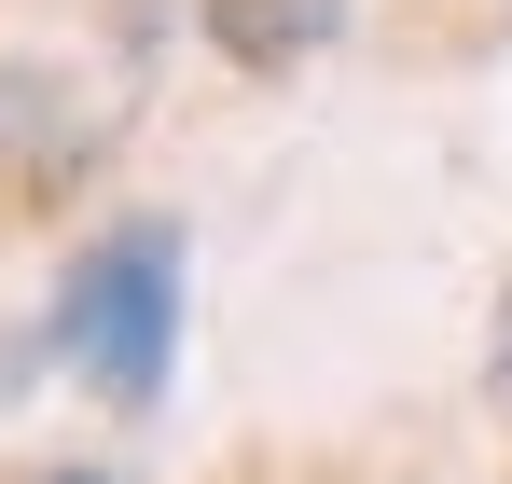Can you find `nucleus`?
Segmentation results:
<instances>
[{"label":"nucleus","mask_w":512,"mask_h":484,"mask_svg":"<svg viewBox=\"0 0 512 484\" xmlns=\"http://www.w3.org/2000/svg\"><path fill=\"white\" fill-rule=\"evenodd\" d=\"M56 360L84 374L97 402L153 415L167 402V360H180V222H111V236L70 249V277H56Z\"/></svg>","instance_id":"1"},{"label":"nucleus","mask_w":512,"mask_h":484,"mask_svg":"<svg viewBox=\"0 0 512 484\" xmlns=\"http://www.w3.org/2000/svg\"><path fill=\"white\" fill-rule=\"evenodd\" d=\"M97 97L70 70H42V56H0V208H42V194H70L97 166Z\"/></svg>","instance_id":"2"},{"label":"nucleus","mask_w":512,"mask_h":484,"mask_svg":"<svg viewBox=\"0 0 512 484\" xmlns=\"http://www.w3.org/2000/svg\"><path fill=\"white\" fill-rule=\"evenodd\" d=\"M194 28H208L236 70H263V83H277V70H305V56L346 28V0H194Z\"/></svg>","instance_id":"3"},{"label":"nucleus","mask_w":512,"mask_h":484,"mask_svg":"<svg viewBox=\"0 0 512 484\" xmlns=\"http://www.w3.org/2000/svg\"><path fill=\"white\" fill-rule=\"evenodd\" d=\"M485 415H499V443H512V291H499V319H485Z\"/></svg>","instance_id":"4"},{"label":"nucleus","mask_w":512,"mask_h":484,"mask_svg":"<svg viewBox=\"0 0 512 484\" xmlns=\"http://www.w3.org/2000/svg\"><path fill=\"white\" fill-rule=\"evenodd\" d=\"M42 484H111V471H42Z\"/></svg>","instance_id":"5"}]
</instances>
